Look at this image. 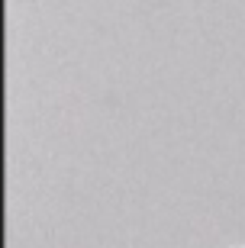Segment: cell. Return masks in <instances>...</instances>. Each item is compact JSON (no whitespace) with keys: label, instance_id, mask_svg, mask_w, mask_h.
<instances>
[]
</instances>
